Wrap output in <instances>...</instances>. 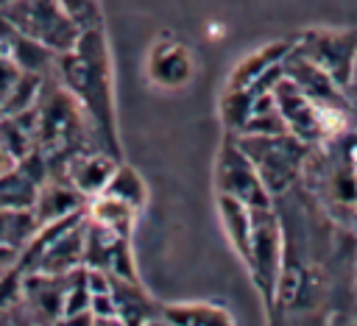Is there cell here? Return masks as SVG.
<instances>
[{"label":"cell","mask_w":357,"mask_h":326,"mask_svg":"<svg viewBox=\"0 0 357 326\" xmlns=\"http://www.w3.org/2000/svg\"><path fill=\"white\" fill-rule=\"evenodd\" d=\"M56 75L61 86L81 106L92 145L109 150L120 159L117 142V114H114V86H112V56L100 28H86L78 33L75 45L56 56Z\"/></svg>","instance_id":"obj_1"},{"label":"cell","mask_w":357,"mask_h":326,"mask_svg":"<svg viewBox=\"0 0 357 326\" xmlns=\"http://www.w3.org/2000/svg\"><path fill=\"white\" fill-rule=\"evenodd\" d=\"M282 223L273 212V206H251V231L248 245L243 254V262L254 279V287L259 290L265 306L271 309L276 304L279 279H282Z\"/></svg>","instance_id":"obj_2"},{"label":"cell","mask_w":357,"mask_h":326,"mask_svg":"<svg viewBox=\"0 0 357 326\" xmlns=\"http://www.w3.org/2000/svg\"><path fill=\"white\" fill-rule=\"evenodd\" d=\"M245 156L254 162L268 192H284L290 181L301 173V162L307 153V142L293 137L290 131L276 134H240L234 137Z\"/></svg>","instance_id":"obj_3"},{"label":"cell","mask_w":357,"mask_h":326,"mask_svg":"<svg viewBox=\"0 0 357 326\" xmlns=\"http://www.w3.org/2000/svg\"><path fill=\"white\" fill-rule=\"evenodd\" d=\"M0 20L28 39H36L56 56L70 50L81 33L70 14L59 6V0H17L0 8Z\"/></svg>","instance_id":"obj_4"},{"label":"cell","mask_w":357,"mask_h":326,"mask_svg":"<svg viewBox=\"0 0 357 326\" xmlns=\"http://www.w3.org/2000/svg\"><path fill=\"white\" fill-rule=\"evenodd\" d=\"M273 106L284 123V128L301 142H318L332 131V117H346V111H332L318 106L310 95H304L287 75L271 86Z\"/></svg>","instance_id":"obj_5"},{"label":"cell","mask_w":357,"mask_h":326,"mask_svg":"<svg viewBox=\"0 0 357 326\" xmlns=\"http://www.w3.org/2000/svg\"><path fill=\"white\" fill-rule=\"evenodd\" d=\"M218 192L243 201L245 206H271V192L262 184L254 162L237 145V139H226L218 156Z\"/></svg>","instance_id":"obj_6"},{"label":"cell","mask_w":357,"mask_h":326,"mask_svg":"<svg viewBox=\"0 0 357 326\" xmlns=\"http://www.w3.org/2000/svg\"><path fill=\"white\" fill-rule=\"evenodd\" d=\"M47 75L28 72L17 64V59L8 53V47L0 42V109L3 114L31 109L42 92Z\"/></svg>","instance_id":"obj_7"},{"label":"cell","mask_w":357,"mask_h":326,"mask_svg":"<svg viewBox=\"0 0 357 326\" xmlns=\"http://www.w3.org/2000/svg\"><path fill=\"white\" fill-rule=\"evenodd\" d=\"M117 156H112L109 150L100 148H84L75 156L67 159V164L61 167V176L89 201L95 195H100L117 167Z\"/></svg>","instance_id":"obj_8"},{"label":"cell","mask_w":357,"mask_h":326,"mask_svg":"<svg viewBox=\"0 0 357 326\" xmlns=\"http://www.w3.org/2000/svg\"><path fill=\"white\" fill-rule=\"evenodd\" d=\"M86 209V198L61 176H45L36 187V195H33V203H31V212L36 217L39 226L45 223H53V220H61V217H70V215H78Z\"/></svg>","instance_id":"obj_9"},{"label":"cell","mask_w":357,"mask_h":326,"mask_svg":"<svg viewBox=\"0 0 357 326\" xmlns=\"http://www.w3.org/2000/svg\"><path fill=\"white\" fill-rule=\"evenodd\" d=\"M67 276H70V273H67ZM67 276L39 273V270L22 273V306H28L33 318L59 320V318L64 315Z\"/></svg>","instance_id":"obj_10"},{"label":"cell","mask_w":357,"mask_h":326,"mask_svg":"<svg viewBox=\"0 0 357 326\" xmlns=\"http://www.w3.org/2000/svg\"><path fill=\"white\" fill-rule=\"evenodd\" d=\"M354 53H357V39H351L346 33L326 31V33H318L315 39H307L304 42V59H310L321 70H326L340 89H343V81L349 75V67H351Z\"/></svg>","instance_id":"obj_11"},{"label":"cell","mask_w":357,"mask_h":326,"mask_svg":"<svg viewBox=\"0 0 357 326\" xmlns=\"http://www.w3.org/2000/svg\"><path fill=\"white\" fill-rule=\"evenodd\" d=\"M148 75L159 86L178 89L192 75V53L178 39H159L148 53Z\"/></svg>","instance_id":"obj_12"},{"label":"cell","mask_w":357,"mask_h":326,"mask_svg":"<svg viewBox=\"0 0 357 326\" xmlns=\"http://www.w3.org/2000/svg\"><path fill=\"white\" fill-rule=\"evenodd\" d=\"M86 217L112 228L114 234H123V237H131V226H134V217H137V209H131L128 203L100 192L95 198L86 201Z\"/></svg>","instance_id":"obj_13"},{"label":"cell","mask_w":357,"mask_h":326,"mask_svg":"<svg viewBox=\"0 0 357 326\" xmlns=\"http://www.w3.org/2000/svg\"><path fill=\"white\" fill-rule=\"evenodd\" d=\"M162 320H167V323H181V326H226V323H231L234 318L223 309V306H218V304H201V301H195V304H165L162 306Z\"/></svg>","instance_id":"obj_14"},{"label":"cell","mask_w":357,"mask_h":326,"mask_svg":"<svg viewBox=\"0 0 357 326\" xmlns=\"http://www.w3.org/2000/svg\"><path fill=\"white\" fill-rule=\"evenodd\" d=\"M39 223L28 206H0V245L22 251L36 234Z\"/></svg>","instance_id":"obj_15"},{"label":"cell","mask_w":357,"mask_h":326,"mask_svg":"<svg viewBox=\"0 0 357 326\" xmlns=\"http://www.w3.org/2000/svg\"><path fill=\"white\" fill-rule=\"evenodd\" d=\"M218 209H220V220H223V228L234 245V251L245 254V245H248V231H251V206H245L243 201L231 198V195H223L218 192Z\"/></svg>","instance_id":"obj_16"},{"label":"cell","mask_w":357,"mask_h":326,"mask_svg":"<svg viewBox=\"0 0 357 326\" xmlns=\"http://www.w3.org/2000/svg\"><path fill=\"white\" fill-rule=\"evenodd\" d=\"M103 192L112 195V198H117V201H123V203H128L137 212L148 201V187H145L142 176L137 173V167L126 164L123 159L117 162V167H114V173H112V178H109V184H106Z\"/></svg>","instance_id":"obj_17"},{"label":"cell","mask_w":357,"mask_h":326,"mask_svg":"<svg viewBox=\"0 0 357 326\" xmlns=\"http://www.w3.org/2000/svg\"><path fill=\"white\" fill-rule=\"evenodd\" d=\"M59 6L70 14V20L78 25V31L100 28V25H103L100 0H59Z\"/></svg>","instance_id":"obj_18"},{"label":"cell","mask_w":357,"mask_h":326,"mask_svg":"<svg viewBox=\"0 0 357 326\" xmlns=\"http://www.w3.org/2000/svg\"><path fill=\"white\" fill-rule=\"evenodd\" d=\"M343 92L349 98V103H357V53L351 59V67H349V75L343 81Z\"/></svg>","instance_id":"obj_19"},{"label":"cell","mask_w":357,"mask_h":326,"mask_svg":"<svg viewBox=\"0 0 357 326\" xmlns=\"http://www.w3.org/2000/svg\"><path fill=\"white\" fill-rule=\"evenodd\" d=\"M17 259H20V251H14V248H8V245H0V273L8 270V267H14Z\"/></svg>","instance_id":"obj_20"},{"label":"cell","mask_w":357,"mask_h":326,"mask_svg":"<svg viewBox=\"0 0 357 326\" xmlns=\"http://www.w3.org/2000/svg\"><path fill=\"white\" fill-rule=\"evenodd\" d=\"M17 164V159L8 153V148L3 145V139H0V173H6V170H11Z\"/></svg>","instance_id":"obj_21"},{"label":"cell","mask_w":357,"mask_h":326,"mask_svg":"<svg viewBox=\"0 0 357 326\" xmlns=\"http://www.w3.org/2000/svg\"><path fill=\"white\" fill-rule=\"evenodd\" d=\"M346 120H351V125L357 128V103H349V111H346Z\"/></svg>","instance_id":"obj_22"},{"label":"cell","mask_w":357,"mask_h":326,"mask_svg":"<svg viewBox=\"0 0 357 326\" xmlns=\"http://www.w3.org/2000/svg\"><path fill=\"white\" fill-rule=\"evenodd\" d=\"M11 3H17V0H0V8H6V6H11Z\"/></svg>","instance_id":"obj_23"},{"label":"cell","mask_w":357,"mask_h":326,"mask_svg":"<svg viewBox=\"0 0 357 326\" xmlns=\"http://www.w3.org/2000/svg\"><path fill=\"white\" fill-rule=\"evenodd\" d=\"M351 209H354V212H357V198H354V203H351Z\"/></svg>","instance_id":"obj_24"}]
</instances>
